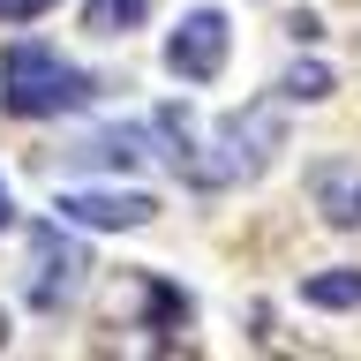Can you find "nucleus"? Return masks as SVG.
Here are the masks:
<instances>
[{
	"mask_svg": "<svg viewBox=\"0 0 361 361\" xmlns=\"http://www.w3.org/2000/svg\"><path fill=\"white\" fill-rule=\"evenodd\" d=\"M61 219H75V226H151L158 203L143 188H68Z\"/></svg>",
	"mask_w": 361,
	"mask_h": 361,
	"instance_id": "5",
	"label": "nucleus"
},
{
	"mask_svg": "<svg viewBox=\"0 0 361 361\" xmlns=\"http://www.w3.org/2000/svg\"><path fill=\"white\" fill-rule=\"evenodd\" d=\"M53 0H0V23H30V16H45Z\"/></svg>",
	"mask_w": 361,
	"mask_h": 361,
	"instance_id": "11",
	"label": "nucleus"
},
{
	"mask_svg": "<svg viewBox=\"0 0 361 361\" xmlns=\"http://www.w3.org/2000/svg\"><path fill=\"white\" fill-rule=\"evenodd\" d=\"M279 90H286V98H331V68L324 61H293Z\"/></svg>",
	"mask_w": 361,
	"mask_h": 361,
	"instance_id": "9",
	"label": "nucleus"
},
{
	"mask_svg": "<svg viewBox=\"0 0 361 361\" xmlns=\"http://www.w3.org/2000/svg\"><path fill=\"white\" fill-rule=\"evenodd\" d=\"M211 166H203V188H226V180H248V173H264L271 151H279V106H248L233 113V121H219V143H211Z\"/></svg>",
	"mask_w": 361,
	"mask_h": 361,
	"instance_id": "2",
	"label": "nucleus"
},
{
	"mask_svg": "<svg viewBox=\"0 0 361 361\" xmlns=\"http://www.w3.org/2000/svg\"><path fill=\"white\" fill-rule=\"evenodd\" d=\"M0 106L23 113V121L75 113V106H90V75L75 61H61L53 45H8V61H0Z\"/></svg>",
	"mask_w": 361,
	"mask_h": 361,
	"instance_id": "1",
	"label": "nucleus"
},
{
	"mask_svg": "<svg viewBox=\"0 0 361 361\" xmlns=\"http://www.w3.org/2000/svg\"><path fill=\"white\" fill-rule=\"evenodd\" d=\"M151 316L158 324H188V293H173L166 279H151Z\"/></svg>",
	"mask_w": 361,
	"mask_h": 361,
	"instance_id": "10",
	"label": "nucleus"
},
{
	"mask_svg": "<svg viewBox=\"0 0 361 361\" xmlns=\"http://www.w3.org/2000/svg\"><path fill=\"white\" fill-rule=\"evenodd\" d=\"M83 241L75 233H61V226H30V301L38 309H61V301H75L83 293Z\"/></svg>",
	"mask_w": 361,
	"mask_h": 361,
	"instance_id": "3",
	"label": "nucleus"
},
{
	"mask_svg": "<svg viewBox=\"0 0 361 361\" xmlns=\"http://www.w3.org/2000/svg\"><path fill=\"white\" fill-rule=\"evenodd\" d=\"M316 211L331 226H361V166H346V158H331V166H316Z\"/></svg>",
	"mask_w": 361,
	"mask_h": 361,
	"instance_id": "6",
	"label": "nucleus"
},
{
	"mask_svg": "<svg viewBox=\"0 0 361 361\" xmlns=\"http://www.w3.org/2000/svg\"><path fill=\"white\" fill-rule=\"evenodd\" d=\"M8 219H16V203H8V180H0V226H8Z\"/></svg>",
	"mask_w": 361,
	"mask_h": 361,
	"instance_id": "12",
	"label": "nucleus"
},
{
	"mask_svg": "<svg viewBox=\"0 0 361 361\" xmlns=\"http://www.w3.org/2000/svg\"><path fill=\"white\" fill-rule=\"evenodd\" d=\"M301 301L309 309H361V271H316V279H301Z\"/></svg>",
	"mask_w": 361,
	"mask_h": 361,
	"instance_id": "7",
	"label": "nucleus"
},
{
	"mask_svg": "<svg viewBox=\"0 0 361 361\" xmlns=\"http://www.w3.org/2000/svg\"><path fill=\"white\" fill-rule=\"evenodd\" d=\"M226 45H233V30H226L219 8H196V16H180V30L166 38V68H173L180 83H211L226 68Z\"/></svg>",
	"mask_w": 361,
	"mask_h": 361,
	"instance_id": "4",
	"label": "nucleus"
},
{
	"mask_svg": "<svg viewBox=\"0 0 361 361\" xmlns=\"http://www.w3.org/2000/svg\"><path fill=\"white\" fill-rule=\"evenodd\" d=\"M143 16H151V0H90L83 30H90V38H121V30H135Z\"/></svg>",
	"mask_w": 361,
	"mask_h": 361,
	"instance_id": "8",
	"label": "nucleus"
}]
</instances>
